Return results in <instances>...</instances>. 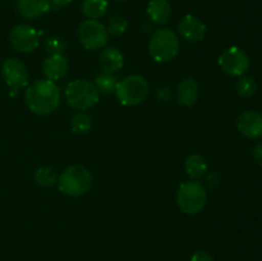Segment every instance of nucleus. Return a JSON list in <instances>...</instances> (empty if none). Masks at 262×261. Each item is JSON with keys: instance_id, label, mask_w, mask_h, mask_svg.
I'll return each instance as SVG.
<instances>
[{"instance_id": "9", "label": "nucleus", "mask_w": 262, "mask_h": 261, "mask_svg": "<svg viewBox=\"0 0 262 261\" xmlns=\"http://www.w3.org/2000/svg\"><path fill=\"white\" fill-rule=\"evenodd\" d=\"M2 74L4 78L5 83L13 90L23 89L28 83V72L25 64L17 58H9L3 63Z\"/></svg>"}, {"instance_id": "25", "label": "nucleus", "mask_w": 262, "mask_h": 261, "mask_svg": "<svg viewBox=\"0 0 262 261\" xmlns=\"http://www.w3.org/2000/svg\"><path fill=\"white\" fill-rule=\"evenodd\" d=\"M45 48L48 53L51 55H56V54H63L66 51V41L61 40L59 37H50L45 44Z\"/></svg>"}, {"instance_id": "11", "label": "nucleus", "mask_w": 262, "mask_h": 261, "mask_svg": "<svg viewBox=\"0 0 262 261\" xmlns=\"http://www.w3.org/2000/svg\"><path fill=\"white\" fill-rule=\"evenodd\" d=\"M237 128L247 138L260 140L262 138V114L255 110L242 113L237 120Z\"/></svg>"}, {"instance_id": "6", "label": "nucleus", "mask_w": 262, "mask_h": 261, "mask_svg": "<svg viewBox=\"0 0 262 261\" xmlns=\"http://www.w3.org/2000/svg\"><path fill=\"white\" fill-rule=\"evenodd\" d=\"M179 50V38L171 30L161 28L150 40V54L159 63H165L176 58Z\"/></svg>"}, {"instance_id": "29", "label": "nucleus", "mask_w": 262, "mask_h": 261, "mask_svg": "<svg viewBox=\"0 0 262 261\" xmlns=\"http://www.w3.org/2000/svg\"><path fill=\"white\" fill-rule=\"evenodd\" d=\"M253 158L257 161L258 165L262 166V142H258L257 145L253 147Z\"/></svg>"}, {"instance_id": "19", "label": "nucleus", "mask_w": 262, "mask_h": 261, "mask_svg": "<svg viewBox=\"0 0 262 261\" xmlns=\"http://www.w3.org/2000/svg\"><path fill=\"white\" fill-rule=\"evenodd\" d=\"M109 8L107 0H83L82 12L89 19H97L105 15Z\"/></svg>"}, {"instance_id": "17", "label": "nucleus", "mask_w": 262, "mask_h": 261, "mask_svg": "<svg viewBox=\"0 0 262 261\" xmlns=\"http://www.w3.org/2000/svg\"><path fill=\"white\" fill-rule=\"evenodd\" d=\"M100 66L104 73H115L123 67V55L117 48H106L100 55Z\"/></svg>"}, {"instance_id": "20", "label": "nucleus", "mask_w": 262, "mask_h": 261, "mask_svg": "<svg viewBox=\"0 0 262 261\" xmlns=\"http://www.w3.org/2000/svg\"><path fill=\"white\" fill-rule=\"evenodd\" d=\"M58 179V174L50 166H41L35 173V181L42 187H53Z\"/></svg>"}, {"instance_id": "2", "label": "nucleus", "mask_w": 262, "mask_h": 261, "mask_svg": "<svg viewBox=\"0 0 262 261\" xmlns=\"http://www.w3.org/2000/svg\"><path fill=\"white\" fill-rule=\"evenodd\" d=\"M206 202V189L199 181L184 182L177 191V204L184 214H199L200 211H202Z\"/></svg>"}, {"instance_id": "24", "label": "nucleus", "mask_w": 262, "mask_h": 261, "mask_svg": "<svg viewBox=\"0 0 262 261\" xmlns=\"http://www.w3.org/2000/svg\"><path fill=\"white\" fill-rule=\"evenodd\" d=\"M128 30V22L124 17L115 15L107 23V33L113 36H122Z\"/></svg>"}, {"instance_id": "15", "label": "nucleus", "mask_w": 262, "mask_h": 261, "mask_svg": "<svg viewBox=\"0 0 262 261\" xmlns=\"http://www.w3.org/2000/svg\"><path fill=\"white\" fill-rule=\"evenodd\" d=\"M147 14L155 25H165L171 17V7L168 0H151L147 5Z\"/></svg>"}, {"instance_id": "31", "label": "nucleus", "mask_w": 262, "mask_h": 261, "mask_svg": "<svg viewBox=\"0 0 262 261\" xmlns=\"http://www.w3.org/2000/svg\"><path fill=\"white\" fill-rule=\"evenodd\" d=\"M118 2H124V0H118Z\"/></svg>"}, {"instance_id": "3", "label": "nucleus", "mask_w": 262, "mask_h": 261, "mask_svg": "<svg viewBox=\"0 0 262 261\" xmlns=\"http://www.w3.org/2000/svg\"><path fill=\"white\" fill-rule=\"evenodd\" d=\"M59 189L64 194L78 197L86 193L92 184L91 173L82 165H72L60 174Z\"/></svg>"}, {"instance_id": "28", "label": "nucleus", "mask_w": 262, "mask_h": 261, "mask_svg": "<svg viewBox=\"0 0 262 261\" xmlns=\"http://www.w3.org/2000/svg\"><path fill=\"white\" fill-rule=\"evenodd\" d=\"M189 261H214V258H212V256L210 253L204 252V251H199V252H196L192 256Z\"/></svg>"}, {"instance_id": "12", "label": "nucleus", "mask_w": 262, "mask_h": 261, "mask_svg": "<svg viewBox=\"0 0 262 261\" xmlns=\"http://www.w3.org/2000/svg\"><path fill=\"white\" fill-rule=\"evenodd\" d=\"M206 30V25L200 18L192 14L184 15V18L178 25V31L182 37L187 41H192V42L204 40Z\"/></svg>"}, {"instance_id": "14", "label": "nucleus", "mask_w": 262, "mask_h": 261, "mask_svg": "<svg viewBox=\"0 0 262 261\" xmlns=\"http://www.w3.org/2000/svg\"><path fill=\"white\" fill-rule=\"evenodd\" d=\"M50 0H17L18 13L26 19H35L50 9Z\"/></svg>"}, {"instance_id": "10", "label": "nucleus", "mask_w": 262, "mask_h": 261, "mask_svg": "<svg viewBox=\"0 0 262 261\" xmlns=\"http://www.w3.org/2000/svg\"><path fill=\"white\" fill-rule=\"evenodd\" d=\"M10 44L19 53H31L38 46V33L28 25H17L9 35Z\"/></svg>"}, {"instance_id": "22", "label": "nucleus", "mask_w": 262, "mask_h": 261, "mask_svg": "<svg viewBox=\"0 0 262 261\" xmlns=\"http://www.w3.org/2000/svg\"><path fill=\"white\" fill-rule=\"evenodd\" d=\"M235 89H237L238 95L241 97H251L257 91V83H256L253 77L241 76L237 84H235Z\"/></svg>"}, {"instance_id": "23", "label": "nucleus", "mask_w": 262, "mask_h": 261, "mask_svg": "<svg viewBox=\"0 0 262 261\" xmlns=\"http://www.w3.org/2000/svg\"><path fill=\"white\" fill-rule=\"evenodd\" d=\"M91 118L87 114H84V113H77V114L73 115L71 120L72 130L74 133H78V135H83V133L89 132L91 129Z\"/></svg>"}, {"instance_id": "13", "label": "nucleus", "mask_w": 262, "mask_h": 261, "mask_svg": "<svg viewBox=\"0 0 262 261\" xmlns=\"http://www.w3.org/2000/svg\"><path fill=\"white\" fill-rule=\"evenodd\" d=\"M68 69L69 63L63 54L50 55L43 61V73L46 78L53 82L64 78L68 73Z\"/></svg>"}, {"instance_id": "8", "label": "nucleus", "mask_w": 262, "mask_h": 261, "mask_svg": "<svg viewBox=\"0 0 262 261\" xmlns=\"http://www.w3.org/2000/svg\"><path fill=\"white\" fill-rule=\"evenodd\" d=\"M217 63L223 72L233 77L243 76L250 68V58L238 46H232V48L227 49L219 56Z\"/></svg>"}, {"instance_id": "1", "label": "nucleus", "mask_w": 262, "mask_h": 261, "mask_svg": "<svg viewBox=\"0 0 262 261\" xmlns=\"http://www.w3.org/2000/svg\"><path fill=\"white\" fill-rule=\"evenodd\" d=\"M26 104L37 115H48L55 112L60 104V91L55 82L38 79L26 90Z\"/></svg>"}, {"instance_id": "26", "label": "nucleus", "mask_w": 262, "mask_h": 261, "mask_svg": "<svg viewBox=\"0 0 262 261\" xmlns=\"http://www.w3.org/2000/svg\"><path fill=\"white\" fill-rule=\"evenodd\" d=\"M220 182H222L220 174L215 173V171H211V173H209L206 176V186L209 187V188H211V189L217 188L220 184Z\"/></svg>"}, {"instance_id": "30", "label": "nucleus", "mask_w": 262, "mask_h": 261, "mask_svg": "<svg viewBox=\"0 0 262 261\" xmlns=\"http://www.w3.org/2000/svg\"><path fill=\"white\" fill-rule=\"evenodd\" d=\"M50 2H51V4L55 5V7L61 8V7H67V5L72 4L74 0H50Z\"/></svg>"}, {"instance_id": "4", "label": "nucleus", "mask_w": 262, "mask_h": 261, "mask_svg": "<svg viewBox=\"0 0 262 261\" xmlns=\"http://www.w3.org/2000/svg\"><path fill=\"white\" fill-rule=\"evenodd\" d=\"M115 94L120 104L125 106H136L147 99L148 83L142 76L132 74L118 82Z\"/></svg>"}, {"instance_id": "18", "label": "nucleus", "mask_w": 262, "mask_h": 261, "mask_svg": "<svg viewBox=\"0 0 262 261\" xmlns=\"http://www.w3.org/2000/svg\"><path fill=\"white\" fill-rule=\"evenodd\" d=\"M184 168H186L187 174H188L191 178H200V177L204 176L207 170V161L200 154H193V155H189L186 159V163H184Z\"/></svg>"}, {"instance_id": "27", "label": "nucleus", "mask_w": 262, "mask_h": 261, "mask_svg": "<svg viewBox=\"0 0 262 261\" xmlns=\"http://www.w3.org/2000/svg\"><path fill=\"white\" fill-rule=\"evenodd\" d=\"M171 92L170 90L168 89V87H161V89H159L158 91H156V97H158L160 101H169V100L171 99Z\"/></svg>"}, {"instance_id": "16", "label": "nucleus", "mask_w": 262, "mask_h": 261, "mask_svg": "<svg viewBox=\"0 0 262 261\" xmlns=\"http://www.w3.org/2000/svg\"><path fill=\"white\" fill-rule=\"evenodd\" d=\"M199 97V84L193 78H186L177 89V100L183 106H192Z\"/></svg>"}, {"instance_id": "5", "label": "nucleus", "mask_w": 262, "mask_h": 261, "mask_svg": "<svg viewBox=\"0 0 262 261\" xmlns=\"http://www.w3.org/2000/svg\"><path fill=\"white\" fill-rule=\"evenodd\" d=\"M99 90L86 79H74L66 89L67 102L76 110H86L99 101Z\"/></svg>"}, {"instance_id": "7", "label": "nucleus", "mask_w": 262, "mask_h": 261, "mask_svg": "<svg viewBox=\"0 0 262 261\" xmlns=\"http://www.w3.org/2000/svg\"><path fill=\"white\" fill-rule=\"evenodd\" d=\"M78 40L87 50H97L106 45L107 31L97 19H86L78 27Z\"/></svg>"}, {"instance_id": "21", "label": "nucleus", "mask_w": 262, "mask_h": 261, "mask_svg": "<svg viewBox=\"0 0 262 261\" xmlns=\"http://www.w3.org/2000/svg\"><path fill=\"white\" fill-rule=\"evenodd\" d=\"M118 84V78L114 76V73H104L100 74L95 79V86L99 90V92L102 94H110L115 91V87Z\"/></svg>"}]
</instances>
